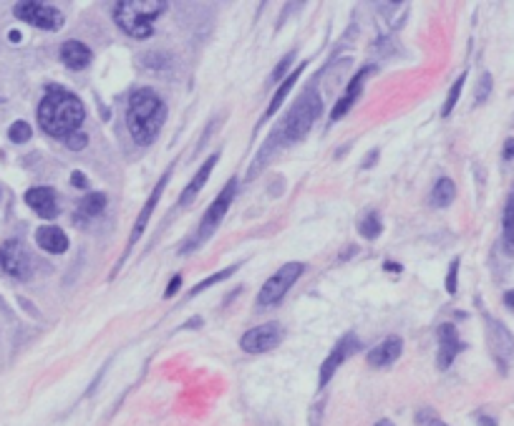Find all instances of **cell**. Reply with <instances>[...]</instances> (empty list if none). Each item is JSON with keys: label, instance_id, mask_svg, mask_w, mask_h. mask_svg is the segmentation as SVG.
<instances>
[{"label": "cell", "instance_id": "obj_27", "mask_svg": "<svg viewBox=\"0 0 514 426\" xmlns=\"http://www.w3.org/2000/svg\"><path fill=\"white\" fill-rule=\"evenodd\" d=\"M464 81H466V73H461V76L454 81L451 91H449V96H446V104H444V109H441V117H449L454 111V106H456V101H459V96H461V89H464Z\"/></svg>", "mask_w": 514, "mask_h": 426}, {"label": "cell", "instance_id": "obj_5", "mask_svg": "<svg viewBox=\"0 0 514 426\" xmlns=\"http://www.w3.org/2000/svg\"><path fill=\"white\" fill-rule=\"evenodd\" d=\"M235 192H237V179H230V182L225 184V189H222V192L217 194V200L210 205V210L205 212V217H202L199 227L192 233V238H189L187 243L182 245V250H179V252H182V255L194 252V250H199L202 245L207 243V240L212 238V235L217 233V227L222 225V220H225L227 210H230V205H232Z\"/></svg>", "mask_w": 514, "mask_h": 426}, {"label": "cell", "instance_id": "obj_12", "mask_svg": "<svg viewBox=\"0 0 514 426\" xmlns=\"http://www.w3.org/2000/svg\"><path fill=\"white\" fill-rule=\"evenodd\" d=\"M169 174H171V169H166V172L161 174L159 182H156V187L151 189V194H149V197H146L144 207H141V212H139L136 222H134V227H132V235H129L127 255L132 252V247H134V245H136V240L141 238V235H144L146 225H149V220H151V212H154V207L159 205V200H161V194H164V187H166V182H169Z\"/></svg>", "mask_w": 514, "mask_h": 426}, {"label": "cell", "instance_id": "obj_32", "mask_svg": "<svg viewBox=\"0 0 514 426\" xmlns=\"http://www.w3.org/2000/svg\"><path fill=\"white\" fill-rule=\"evenodd\" d=\"M179 285H182V275H174V277L169 280V285H166L164 298H174V293L179 290Z\"/></svg>", "mask_w": 514, "mask_h": 426}, {"label": "cell", "instance_id": "obj_29", "mask_svg": "<svg viewBox=\"0 0 514 426\" xmlns=\"http://www.w3.org/2000/svg\"><path fill=\"white\" fill-rule=\"evenodd\" d=\"M456 275H459V257L451 260V265H449V275H446V293L449 295H456Z\"/></svg>", "mask_w": 514, "mask_h": 426}, {"label": "cell", "instance_id": "obj_39", "mask_svg": "<svg viewBox=\"0 0 514 426\" xmlns=\"http://www.w3.org/2000/svg\"><path fill=\"white\" fill-rule=\"evenodd\" d=\"M479 424H481V426H497V421L489 419V416H479Z\"/></svg>", "mask_w": 514, "mask_h": 426}, {"label": "cell", "instance_id": "obj_36", "mask_svg": "<svg viewBox=\"0 0 514 426\" xmlns=\"http://www.w3.org/2000/svg\"><path fill=\"white\" fill-rule=\"evenodd\" d=\"M194 326H197V328L202 326V318H192V321H187V323H184L182 328H184V331H192Z\"/></svg>", "mask_w": 514, "mask_h": 426}, {"label": "cell", "instance_id": "obj_14", "mask_svg": "<svg viewBox=\"0 0 514 426\" xmlns=\"http://www.w3.org/2000/svg\"><path fill=\"white\" fill-rule=\"evenodd\" d=\"M26 205L43 220H53L58 215V197L50 187H33L26 192Z\"/></svg>", "mask_w": 514, "mask_h": 426}, {"label": "cell", "instance_id": "obj_7", "mask_svg": "<svg viewBox=\"0 0 514 426\" xmlns=\"http://www.w3.org/2000/svg\"><path fill=\"white\" fill-rule=\"evenodd\" d=\"M0 270L16 280H28L33 275V262L21 240H6L0 245Z\"/></svg>", "mask_w": 514, "mask_h": 426}, {"label": "cell", "instance_id": "obj_22", "mask_svg": "<svg viewBox=\"0 0 514 426\" xmlns=\"http://www.w3.org/2000/svg\"><path fill=\"white\" fill-rule=\"evenodd\" d=\"M454 197H456V187H454V182L449 177H441L437 184H434V189H432V205L434 207L444 210V207L451 205Z\"/></svg>", "mask_w": 514, "mask_h": 426}, {"label": "cell", "instance_id": "obj_20", "mask_svg": "<svg viewBox=\"0 0 514 426\" xmlns=\"http://www.w3.org/2000/svg\"><path fill=\"white\" fill-rule=\"evenodd\" d=\"M305 71V63H300L298 68H293V73H290L288 78H282L280 81V89L275 91V96L270 99V106H267V111H265V119H270V117H275V111L282 106V101H285V96L293 91V86L298 83V78H300V73Z\"/></svg>", "mask_w": 514, "mask_h": 426}, {"label": "cell", "instance_id": "obj_16", "mask_svg": "<svg viewBox=\"0 0 514 426\" xmlns=\"http://www.w3.org/2000/svg\"><path fill=\"white\" fill-rule=\"evenodd\" d=\"M401 351H404V341L391 336V338H386L383 344H378L376 348H370L368 356H365V361H368L370 368H386V366L396 363Z\"/></svg>", "mask_w": 514, "mask_h": 426}, {"label": "cell", "instance_id": "obj_4", "mask_svg": "<svg viewBox=\"0 0 514 426\" xmlns=\"http://www.w3.org/2000/svg\"><path fill=\"white\" fill-rule=\"evenodd\" d=\"M164 0H119L114 8V21L129 38L144 41L154 36V21L164 16Z\"/></svg>", "mask_w": 514, "mask_h": 426}, {"label": "cell", "instance_id": "obj_34", "mask_svg": "<svg viewBox=\"0 0 514 426\" xmlns=\"http://www.w3.org/2000/svg\"><path fill=\"white\" fill-rule=\"evenodd\" d=\"M504 159H514V139L504 142Z\"/></svg>", "mask_w": 514, "mask_h": 426}, {"label": "cell", "instance_id": "obj_19", "mask_svg": "<svg viewBox=\"0 0 514 426\" xmlns=\"http://www.w3.org/2000/svg\"><path fill=\"white\" fill-rule=\"evenodd\" d=\"M61 61L66 63L68 68H73V71H83V68L94 61V53H91L89 46L81 43V41H66V43L61 46Z\"/></svg>", "mask_w": 514, "mask_h": 426}, {"label": "cell", "instance_id": "obj_31", "mask_svg": "<svg viewBox=\"0 0 514 426\" xmlns=\"http://www.w3.org/2000/svg\"><path fill=\"white\" fill-rule=\"evenodd\" d=\"M293 58H295V53H288L285 58H282L280 63H277V68L272 71V81H277V78H282L285 76V71H288V66L293 63Z\"/></svg>", "mask_w": 514, "mask_h": 426}, {"label": "cell", "instance_id": "obj_10", "mask_svg": "<svg viewBox=\"0 0 514 426\" xmlns=\"http://www.w3.org/2000/svg\"><path fill=\"white\" fill-rule=\"evenodd\" d=\"M282 331L280 323L270 321V323H262L257 328H250L242 338H240V348L247 351V353H267V351L277 348L282 344Z\"/></svg>", "mask_w": 514, "mask_h": 426}, {"label": "cell", "instance_id": "obj_1", "mask_svg": "<svg viewBox=\"0 0 514 426\" xmlns=\"http://www.w3.org/2000/svg\"><path fill=\"white\" fill-rule=\"evenodd\" d=\"M86 122V109L81 99L66 89H48V94L38 104V124L48 137L63 139L66 142L71 134L81 132Z\"/></svg>", "mask_w": 514, "mask_h": 426}, {"label": "cell", "instance_id": "obj_38", "mask_svg": "<svg viewBox=\"0 0 514 426\" xmlns=\"http://www.w3.org/2000/svg\"><path fill=\"white\" fill-rule=\"evenodd\" d=\"M424 424H426V426H449V424H444L441 419H437V416H432V419H429V421H424Z\"/></svg>", "mask_w": 514, "mask_h": 426}, {"label": "cell", "instance_id": "obj_15", "mask_svg": "<svg viewBox=\"0 0 514 426\" xmlns=\"http://www.w3.org/2000/svg\"><path fill=\"white\" fill-rule=\"evenodd\" d=\"M373 71V66H363L358 71V76H353L350 78V83H348V91L338 99V104L333 106V111H331V124L333 122H338V119H343L346 114H348L350 109H353V104L358 101V96H360V89H363V81H365V76Z\"/></svg>", "mask_w": 514, "mask_h": 426}, {"label": "cell", "instance_id": "obj_8", "mask_svg": "<svg viewBox=\"0 0 514 426\" xmlns=\"http://www.w3.org/2000/svg\"><path fill=\"white\" fill-rule=\"evenodd\" d=\"M13 13H16L18 21L41 28V31H58L66 21L58 8L45 6V3H16Z\"/></svg>", "mask_w": 514, "mask_h": 426}, {"label": "cell", "instance_id": "obj_28", "mask_svg": "<svg viewBox=\"0 0 514 426\" xmlns=\"http://www.w3.org/2000/svg\"><path fill=\"white\" fill-rule=\"evenodd\" d=\"M489 94H492V73H481L479 89H476V104H484Z\"/></svg>", "mask_w": 514, "mask_h": 426}, {"label": "cell", "instance_id": "obj_3", "mask_svg": "<svg viewBox=\"0 0 514 426\" xmlns=\"http://www.w3.org/2000/svg\"><path fill=\"white\" fill-rule=\"evenodd\" d=\"M321 109H323L321 94H318L313 86L305 89L303 94H300V99L293 104V109L285 114L280 127L272 132V137L277 139V144L288 147V144H295V142H303L310 134V129H313V124L318 122V117H321Z\"/></svg>", "mask_w": 514, "mask_h": 426}, {"label": "cell", "instance_id": "obj_37", "mask_svg": "<svg viewBox=\"0 0 514 426\" xmlns=\"http://www.w3.org/2000/svg\"><path fill=\"white\" fill-rule=\"evenodd\" d=\"M504 303H507V308H512V310H514V290L504 293Z\"/></svg>", "mask_w": 514, "mask_h": 426}, {"label": "cell", "instance_id": "obj_13", "mask_svg": "<svg viewBox=\"0 0 514 426\" xmlns=\"http://www.w3.org/2000/svg\"><path fill=\"white\" fill-rule=\"evenodd\" d=\"M437 336H439V358H437V363H439V368H441V371H446L449 366L454 363V358H456V356L464 351V344L459 341V333H456V328H454L451 323H444V326H439Z\"/></svg>", "mask_w": 514, "mask_h": 426}, {"label": "cell", "instance_id": "obj_17", "mask_svg": "<svg viewBox=\"0 0 514 426\" xmlns=\"http://www.w3.org/2000/svg\"><path fill=\"white\" fill-rule=\"evenodd\" d=\"M217 161H220V151H215V154L207 156V161L199 166L197 174L192 177V182L187 184V189H184L182 197H179V207H187V205H192V202L197 200V194L202 192V187L207 184V179H210V174H212V166H215Z\"/></svg>", "mask_w": 514, "mask_h": 426}, {"label": "cell", "instance_id": "obj_18", "mask_svg": "<svg viewBox=\"0 0 514 426\" xmlns=\"http://www.w3.org/2000/svg\"><path fill=\"white\" fill-rule=\"evenodd\" d=\"M36 243H38V247L45 250V252L63 255L68 250V235L63 233L61 227L43 225V227H38V233H36Z\"/></svg>", "mask_w": 514, "mask_h": 426}, {"label": "cell", "instance_id": "obj_21", "mask_svg": "<svg viewBox=\"0 0 514 426\" xmlns=\"http://www.w3.org/2000/svg\"><path fill=\"white\" fill-rule=\"evenodd\" d=\"M106 207V194L104 192H91L86 194L78 205V222L81 220H96Z\"/></svg>", "mask_w": 514, "mask_h": 426}, {"label": "cell", "instance_id": "obj_35", "mask_svg": "<svg viewBox=\"0 0 514 426\" xmlns=\"http://www.w3.org/2000/svg\"><path fill=\"white\" fill-rule=\"evenodd\" d=\"M376 159H378V149H373L368 156H365V161H363V169H370V164H373V161H376Z\"/></svg>", "mask_w": 514, "mask_h": 426}, {"label": "cell", "instance_id": "obj_33", "mask_svg": "<svg viewBox=\"0 0 514 426\" xmlns=\"http://www.w3.org/2000/svg\"><path fill=\"white\" fill-rule=\"evenodd\" d=\"M71 184L76 189H89V179H86V174H83V172H73L71 174Z\"/></svg>", "mask_w": 514, "mask_h": 426}, {"label": "cell", "instance_id": "obj_26", "mask_svg": "<svg viewBox=\"0 0 514 426\" xmlns=\"http://www.w3.org/2000/svg\"><path fill=\"white\" fill-rule=\"evenodd\" d=\"M31 137H33V129H31L28 122H13L11 129H8V139H11L13 144H26Z\"/></svg>", "mask_w": 514, "mask_h": 426}, {"label": "cell", "instance_id": "obj_25", "mask_svg": "<svg viewBox=\"0 0 514 426\" xmlns=\"http://www.w3.org/2000/svg\"><path fill=\"white\" fill-rule=\"evenodd\" d=\"M381 217H378V212H368V215L360 220L358 225V233L363 235L365 240H376L378 235H381Z\"/></svg>", "mask_w": 514, "mask_h": 426}, {"label": "cell", "instance_id": "obj_11", "mask_svg": "<svg viewBox=\"0 0 514 426\" xmlns=\"http://www.w3.org/2000/svg\"><path fill=\"white\" fill-rule=\"evenodd\" d=\"M358 348H360V341H358V338H355L353 333H346V336H343L341 341L336 344V348L331 351V356H328V358L323 361L318 386L326 388L328 383H331V378L336 376L338 368H341V366L346 363V361H348L353 353H358Z\"/></svg>", "mask_w": 514, "mask_h": 426}, {"label": "cell", "instance_id": "obj_6", "mask_svg": "<svg viewBox=\"0 0 514 426\" xmlns=\"http://www.w3.org/2000/svg\"><path fill=\"white\" fill-rule=\"evenodd\" d=\"M303 272H305L303 262H288V265H282L275 275L267 277L265 285L260 288V293H257V305H260V308L277 305L285 295H288V290L298 282V277L303 275Z\"/></svg>", "mask_w": 514, "mask_h": 426}, {"label": "cell", "instance_id": "obj_30", "mask_svg": "<svg viewBox=\"0 0 514 426\" xmlns=\"http://www.w3.org/2000/svg\"><path fill=\"white\" fill-rule=\"evenodd\" d=\"M86 144H89V137H86L83 132H76V134H71V137L66 139V147L71 151H81Z\"/></svg>", "mask_w": 514, "mask_h": 426}, {"label": "cell", "instance_id": "obj_9", "mask_svg": "<svg viewBox=\"0 0 514 426\" xmlns=\"http://www.w3.org/2000/svg\"><path fill=\"white\" fill-rule=\"evenodd\" d=\"M484 323H487V344L489 351H492L494 361L499 363L502 371H507L509 363L514 361V336L507 331L504 323H499L497 318L484 316Z\"/></svg>", "mask_w": 514, "mask_h": 426}, {"label": "cell", "instance_id": "obj_40", "mask_svg": "<svg viewBox=\"0 0 514 426\" xmlns=\"http://www.w3.org/2000/svg\"><path fill=\"white\" fill-rule=\"evenodd\" d=\"M386 270H391V272H401V265H393V262H386Z\"/></svg>", "mask_w": 514, "mask_h": 426}, {"label": "cell", "instance_id": "obj_41", "mask_svg": "<svg viewBox=\"0 0 514 426\" xmlns=\"http://www.w3.org/2000/svg\"><path fill=\"white\" fill-rule=\"evenodd\" d=\"M373 426H393V424H391V421H388V419H381V421H376V424H373Z\"/></svg>", "mask_w": 514, "mask_h": 426}, {"label": "cell", "instance_id": "obj_2", "mask_svg": "<svg viewBox=\"0 0 514 426\" xmlns=\"http://www.w3.org/2000/svg\"><path fill=\"white\" fill-rule=\"evenodd\" d=\"M166 122V106L151 89H134L129 94L127 129L139 147H149Z\"/></svg>", "mask_w": 514, "mask_h": 426}, {"label": "cell", "instance_id": "obj_24", "mask_svg": "<svg viewBox=\"0 0 514 426\" xmlns=\"http://www.w3.org/2000/svg\"><path fill=\"white\" fill-rule=\"evenodd\" d=\"M235 272H237V265H230V267H225V270H220V272H212L210 277H205L202 282H197V285H194V290L189 293V298H194V295H199V293H205L207 288H212V285H217V282L227 280V277H232Z\"/></svg>", "mask_w": 514, "mask_h": 426}, {"label": "cell", "instance_id": "obj_23", "mask_svg": "<svg viewBox=\"0 0 514 426\" xmlns=\"http://www.w3.org/2000/svg\"><path fill=\"white\" fill-rule=\"evenodd\" d=\"M502 238H504V247L507 252L514 255V192L509 194L507 207H504V217H502Z\"/></svg>", "mask_w": 514, "mask_h": 426}]
</instances>
